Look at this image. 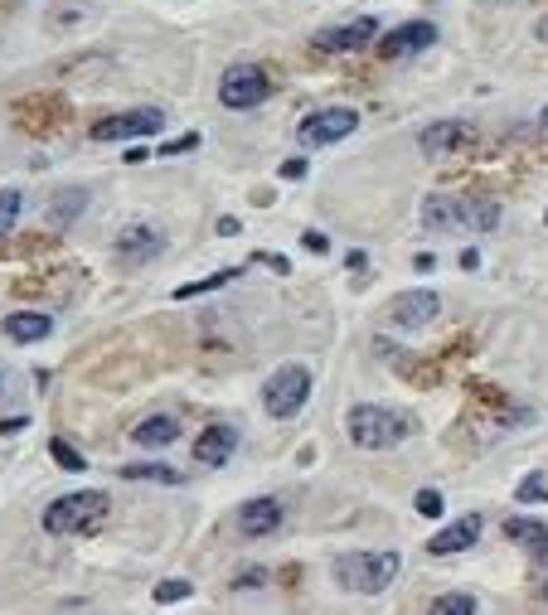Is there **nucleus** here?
Returning <instances> with one entry per match:
<instances>
[{
  "instance_id": "obj_13",
  "label": "nucleus",
  "mask_w": 548,
  "mask_h": 615,
  "mask_svg": "<svg viewBox=\"0 0 548 615\" xmlns=\"http://www.w3.org/2000/svg\"><path fill=\"white\" fill-rule=\"evenodd\" d=\"M481 528H485V519L481 514H461L456 524H447L442 533L428 543V552L432 558H452V552H466V548H476L481 543Z\"/></svg>"
},
{
  "instance_id": "obj_10",
  "label": "nucleus",
  "mask_w": 548,
  "mask_h": 615,
  "mask_svg": "<svg viewBox=\"0 0 548 615\" xmlns=\"http://www.w3.org/2000/svg\"><path fill=\"white\" fill-rule=\"evenodd\" d=\"M374 40H379V20H374V15H355V20L331 24V30L315 34V48H321V54H355V48L374 44Z\"/></svg>"
},
{
  "instance_id": "obj_8",
  "label": "nucleus",
  "mask_w": 548,
  "mask_h": 615,
  "mask_svg": "<svg viewBox=\"0 0 548 615\" xmlns=\"http://www.w3.org/2000/svg\"><path fill=\"white\" fill-rule=\"evenodd\" d=\"M161 127H165V117L155 107H137V112L93 121V141H137V137H155Z\"/></svg>"
},
{
  "instance_id": "obj_21",
  "label": "nucleus",
  "mask_w": 548,
  "mask_h": 615,
  "mask_svg": "<svg viewBox=\"0 0 548 615\" xmlns=\"http://www.w3.org/2000/svg\"><path fill=\"white\" fill-rule=\"evenodd\" d=\"M121 475H127V479H155V485H180V471H175V465H161V461H151V465H121Z\"/></svg>"
},
{
  "instance_id": "obj_6",
  "label": "nucleus",
  "mask_w": 548,
  "mask_h": 615,
  "mask_svg": "<svg viewBox=\"0 0 548 615\" xmlns=\"http://www.w3.org/2000/svg\"><path fill=\"white\" fill-rule=\"evenodd\" d=\"M267 93H272V78H267L258 64H234V68L224 73V83H218V102L234 107V112H248V107H258Z\"/></svg>"
},
{
  "instance_id": "obj_9",
  "label": "nucleus",
  "mask_w": 548,
  "mask_h": 615,
  "mask_svg": "<svg viewBox=\"0 0 548 615\" xmlns=\"http://www.w3.org/2000/svg\"><path fill=\"white\" fill-rule=\"evenodd\" d=\"M388 325L394 330H422V325H432L437 315H442V296H437V291H404V296H394L388 301Z\"/></svg>"
},
{
  "instance_id": "obj_25",
  "label": "nucleus",
  "mask_w": 548,
  "mask_h": 615,
  "mask_svg": "<svg viewBox=\"0 0 548 615\" xmlns=\"http://www.w3.org/2000/svg\"><path fill=\"white\" fill-rule=\"evenodd\" d=\"M49 456H54L58 465H64V471H88V465H83V456L68 446L64 436H54V441H49Z\"/></svg>"
},
{
  "instance_id": "obj_1",
  "label": "nucleus",
  "mask_w": 548,
  "mask_h": 615,
  "mask_svg": "<svg viewBox=\"0 0 548 615\" xmlns=\"http://www.w3.org/2000/svg\"><path fill=\"white\" fill-rule=\"evenodd\" d=\"M495 224H501V204L481 199V194H471V199L432 194L422 204V228H432V233H491Z\"/></svg>"
},
{
  "instance_id": "obj_31",
  "label": "nucleus",
  "mask_w": 548,
  "mask_h": 615,
  "mask_svg": "<svg viewBox=\"0 0 548 615\" xmlns=\"http://www.w3.org/2000/svg\"><path fill=\"white\" fill-rule=\"evenodd\" d=\"M307 248H311V252H325L331 242H325V233H321V228H311V233H307Z\"/></svg>"
},
{
  "instance_id": "obj_30",
  "label": "nucleus",
  "mask_w": 548,
  "mask_h": 615,
  "mask_svg": "<svg viewBox=\"0 0 548 615\" xmlns=\"http://www.w3.org/2000/svg\"><path fill=\"white\" fill-rule=\"evenodd\" d=\"M282 180H307V160H287V165H282Z\"/></svg>"
},
{
  "instance_id": "obj_18",
  "label": "nucleus",
  "mask_w": 548,
  "mask_h": 615,
  "mask_svg": "<svg viewBox=\"0 0 548 615\" xmlns=\"http://www.w3.org/2000/svg\"><path fill=\"white\" fill-rule=\"evenodd\" d=\"M131 441L137 446H146V451H161V446H175L180 441V422L175 417H146V422H137V432H131Z\"/></svg>"
},
{
  "instance_id": "obj_33",
  "label": "nucleus",
  "mask_w": 548,
  "mask_h": 615,
  "mask_svg": "<svg viewBox=\"0 0 548 615\" xmlns=\"http://www.w3.org/2000/svg\"><path fill=\"white\" fill-rule=\"evenodd\" d=\"M534 34H539V44H548V15H544L539 24H534Z\"/></svg>"
},
{
  "instance_id": "obj_32",
  "label": "nucleus",
  "mask_w": 548,
  "mask_h": 615,
  "mask_svg": "<svg viewBox=\"0 0 548 615\" xmlns=\"http://www.w3.org/2000/svg\"><path fill=\"white\" fill-rule=\"evenodd\" d=\"M461 267H466V272H476V267H481V252L466 248V252H461Z\"/></svg>"
},
{
  "instance_id": "obj_2",
  "label": "nucleus",
  "mask_w": 548,
  "mask_h": 615,
  "mask_svg": "<svg viewBox=\"0 0 548 615\" xmlns=\"http://www.w3.org/2000/svg\"><path fill=\"white\" fill-rule=\"evenodd\" d=\"M345 432L359 451H388V446H398V441L412 436V417L379 408V402H359V408H350V417H345Z\"/></svg>"
},
{
  "instance_id": "obj_7",
  "label": "nucleus",
  "mask_w": 548,
  "mask_h": 615,
  "mask_svg": "<svg viewBox=\"0 0 548 615\" xmlns=\"http://www.w3.org/2000/svg\"><path fill=\"white\" fill-rule=\"evenodd\" d=\"M355 127H359L355 107H321V112H311L301 121L297 137H301V145H335V141L355 137Z\"/></svg>"
},
{
  "instance_id": "obj_26",
  "label": "nucleus",
  "mask_w": 548,
  "mask_h": 615,
  "mask_svg": "<svg viewBox=\"0 0 548 615\" xmlns=\"http://www.w3.org/2000/svg\"><path fill=\"white\" fill-rule=\"evenodd\" d=\"M412 509H418L422 519H437V514H442L447 504H442V495H437V489H418V499H412Z\"/></svg>"
},
{
  "instance_id": "obj_17",
  "label": "nucleus",
  "mask_w": 548,
  "mask_h": 615,
  "mask_svg": "<svg viewBox=\"0 0 548 615\" xmlns=\"http://www.w3.org/2000/svg\"><path fill=\"white\" fill-rule=\"evenodd\" d=\"M161 233L155 228H141V224H131V228H121V238H117V252L127 257V262H141V257H161Z\"/></svg>"
},
{
  "instance_id": "obj_3",
  "label": "nucleus",
  "mask_w": 548,
  "mask_h": 615,
  "mask_svg": "<svg viewBox=\"0 0 548 615\" xmlns=\"http://www.w3.org/2000/svg\"><path fill=\"white\" fill-rule=\"evenodd\" d=\"M398 568H404V558L398 552H340L335 558V582L345 586V592L355 596H379L394 586Z\"/></svg>"
},
{
  "instance_id": "obj_16",
  "label": "nucleus",
  "mask_w": 548,
  "mask_h": 615,
  "mask_svg": "<svg viewBox=\"0 0 548 615\" xmlns=\"http://www.w3.org/2000/svg\"><path fill=\"white\" fill-rule=\"evenodd\" d=\"M6 335L15 344H40L54 335V320L44 311H15V315H6Z\"/></svg>"
},
{
  "instance_id": "obj_36",
  "label": "nucleus",
  "mask_w": 548,
  "mask_h": 615,
  "mask_svg": "<svg viewBox=\"0 0 548 615\" xmlns=\"http://www.w3.org/2000/svg\"><path fill=\"white\" fill-rule=\"evenodd\" d=\"M544 224H548V214H544Z\"/></svg>"
},
{
  "instance_id": "obj_11",
  "label": "nucleus",
  "mask_w": 548,
  "mask_h": 615,
  "mask_svg": "<svg viewBox=\"0 0 548 615\" xmlns=\"http://www.w3.org/2000/svg\"><path fill=\"white\" fill-rule=\"evenodd\" d=\"M428 44H437V24L432 20H408V24H398V30L384 34L379 54L384 58H412V54H422Z\"/></svg>"
},
{
  "instance_id": "obj_5",
  "label": "nucleus",
  "mask_w": 548,
  "mask_h": 615,
  "mask_svg": "<svg viewBox=\"0 0 548 615\" xmlns=\"http://www.w3.org/2000/svg\"><path fill=\"white\" fill-rule=\"evenodd\" d=\"M307 398H311V374L301 364H282L262 384V408H267V417H277V422L297 417L301 408H307Z\"/></svg>"
},
{
  "instance_id": "obj_29",
  "label": "nucleus",
  "mask_w": 548,
  "mask_h": 615,
  "mask_svg": "<svg viewBox=\"0 0 548 615\" xmlns=\"http://www.w3.org/2000/svg\"><path fill=\"white\" fill-rule=\"evenodd\" d=\"M258 582H267V572H262V568H248V572H243L238 582H234V592H252Z\"/></svg>"
},
{
  "instance_id": "obj_14",
  "label": "nucleus",
  "mask_w": 548,
  "mask_h": 615,
  "mask_svg": "<svg viewBox=\"0 0 548 615\" xmlns=\"http://www.w3.org/2000/svg\"><path fill=\"white\" fill-rule=\"evenodd\" d=\"M234 524H238L243 538H267V533H277V528H282V499H272V495H267V499H248V504L238 509Z\"/></svg>"
},
{
  "instance_id": "obj_22",
  "label": "nucleus",
  "mask_w": 548,
  "mask_h": 615,
  "mask_svg": "<svg viewBox=\"0 0 548 615\" xmlns=\"http://www.w3.org/2000/svg\"><path fill=\"white\" fill-rule=\"evenodd\" d=\"M432 611H437V615H476V611H481V601H476V596H466V592H447V596H437V601H432Z\"/></svg>"
},
{
  "instance_id": "obj_23",
  "label": "nucleus",
  "mask_w": 548,
  "mask_h": 615,
  "mask_svg": "<svg viewBox=\"0 0 548 615\" xmlns=\"http://www.w3.org/2000/svg\"><path fill=\"white\" fill-rule=\"evenodd\" d=\"M20 190H0V238H10V228L20 224Z\"/></svg>"
},
{
  "instance_id": "obj_19",
  "label": "nucleus",
  "mask_w": 548,
  "mask_h": 615,
  "mask_svg": "<svg viewBox=\"0 0 548 615\" xmlns=\"http://www.w3.org/2000/svg\"><path fill=\"white\" fill-rule=\"evenodd\" d=\"M505 538H509V543H525L534 558L548 562V528L539 519H519V514H515V519H505Z\"/></svg>"
},
{
  "instance_id": "obj_12",
  "label": "nucleus",
  "mask_w": 548,
  "mask_h": 615,
  "mask_svg": "<svg viewBox=\"0 0 548 615\" xmlns=\"http://www.w3.org/2000/svg\"><path fill=\"white\" fill-rule=\"evenodd\" d=\"M471 141H476V127H471V121H432V127L418 137V145H422V155L428 160H442V155H452V151H461V145H471Z\"/></svg>"
},
{
  "instance_id": "obj_20",
  "label": "nucleus",
  "mask_w": 548,
  "mask_h": 615,
  "mask_svg": "<svg viewBox=\"0 0 548 615\" xmlns=\"http://www.w3.org/2000/svg\"><path fill=\"white\" fill-rule=\"evenodd\" d=\"M238 277V267H228V272H214V277H204V281H190V287H175V301H194V296H209V291L218 287H228V281Z\"/></svg>"
},
{
  "instance_id": "obj_35",
  "label": "nucleus",
  "mask_w": 548,
  "mask_h": 615,
  "mask_svg": "<svg viewBox=\"0 0 548 615\" xmlns=\"http://www.w3.org/2000/svg\"><path fill=\"white\" fill-rule=\"evenodd\" d=\"M539 601H544V606H548V582H544V592H539Z\"/></svg>"
},
{
  "instance_id": "obj_15",
  "label": "nucleus",
  "mask_w": 548,
  "mask_h": 615,
  "mask_svg": "<svg viewBox=\"0 0 548 615\" xmlns=\"http://www.w3.org/2000/svg\"><path fill=\"white\" fill-rule=\"evenodd\" d=\"M234 451H238V432H234V427H209V432L194 436L190 456L200 465H224V461H234Z\"/></svg>"
},
{
  "instance_id": "obj_28",
  "label": "nucleus",
  "mask_w": 548,
  "mask_h": 615,
  "mask_svg": "<svg viewBox=\"0 0 548 615\" xmlns=\"http://www.w3.org/2000/svg\"><path fill=\"white\" fill-rule=\"evenodd\" d=\"M194 145H200V137H175V141L161 145V155H185V151H194Z\"/></svg>"
},
{
  "instance_id": "obj_4",
  "label": "nucleus",
  "mask_w": 548,
  "mask_h": 615,
  "mask_svg": "<svg viewBox=\"0 0 548 615\" xmlns=\"http://www.w3.org/2000/svg\"><path fill=\"white\" fill-rule=\"evenodd\" d=\"M107 509H112V504H107L103 489H73V495L54 499V504L44 509V533H54V538L93 533V528H103Z\"/></svg>"
},
{
  "instance_id": "obj_27",
  "label": "nucleus",
  "mask_w": 548,
  "mask_h": 615,
  "mask_svg": "<svg viewBox=\"0 0 548 615\" xmlns=\"http://www.w3.org/2000/svg\"><path fill=\"white\" fill-rule=\"evenodd\" d=\"M548 499V485H544V475H529L525 485H519V504H544Z\"/></svg>"
},
{
  "instance_id": "obj_34",
  "label": "nucleus",
  "mask_w": 548,
  "mask_h": 615,
  "mask_svg": "<svg viewBox=\"0 0 548 615\" xmlns=\"http://www.w3.org/2000/svg\"><path fill=\"white\" fill-rule=\"evenodd\" d=\"M539 131H544V137H548V107H544V112H539Z\"/></svg>"
},
{
  "instance_id": "obj_24",
  "label": "nucleus",
  "mask_w": 548,
  "mask_h": 615,
  "mask_svg": "<svg viewBox=\"0 0 548 615\" xmlns=\"http://www.w3.org/2000/svg\"><path fill=\"white\" fill-rule=\"evenodd\" d=\"M194 592V586L185 582V576H165L161 586H155V601H161V606H175V601H185Z\"/></svg>"
}]
</instances>
